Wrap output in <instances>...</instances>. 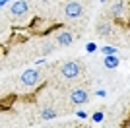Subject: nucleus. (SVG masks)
I'll use <instances>...</instances> for the list:
<instances>
[{"label": "nucleus", "mask_w": 130, "mask_h": 128, "mask_svg": "<svg viewBox=\"0 0 130 128\" xmlns=\"http://www.w3.org/2000/svg\"><path fill=\"white\" fill-rule=\"evenodd\" d=\"M105 16L111 21L126 23V21L130 20V4L126 0H111L109 6L105 8Z\"/></svg>", "instance_id": "f03ea898"}, {"label": "nucleus", "mask_w": 130, "mask_h": 128, "mask_svg": "<svg viewBox=\"0 0 130 128\" xmlns=\"http://www.w3.org/2000/svg\"><path fill=\"white\" fill-rule=\"evenodd\" d=\"M41 80H43V70L29 68L20 76V87L22 89H33V87H37L41 84Z\"/></svg>", "instance_id": "39448f33"}, {"label": "nucleus", "mask_w": 130, "mask_h": 128, "mask_svg": "<svg viewBox=\"0 0 130 128\" xmlns=\"http://www.w3.org/2000/svg\"><path fill=\"white\" fill-rule=\"evenodd\" d=\"M66 97H68L70 105L78 107V105H84V103L89 101V91H87V87H72Z\"/></svg>", "instance_id": "0eeeda50"}, {"label": "nucleus", "mask_w": 130, "mask_h": 128, "mask_svg": "<svg viewBox=\"0 0 130 128\" xmlns=\"http://www.w3.org/2000/svg\"><path fill=\"white\" fill-rule=\"evenodd\" d=\"M84 12H86L84 0H64L62 2V16L68 20H78L84 16Z\"/></svg>", "instance_id": "20e7f679"}, {"label": "nucleus", "mask_w": 130, "mask_h": 128, "mask_svg": "<svg viewBox=\"0 0 130 128\" xmlns=\"http://www.w3.org/2000/svg\"><path fill=\"white\" fill-rule=\"evenodd\" d=\"M86 70V64L82 62L80 58H70V60H64L60 62V68H58V78L62 82H76Z\"/></svg>", "instance_id": "f257e3e1"}, {"label": "nucleus", "mask_w": 130, "mask_h": 128, "mask_svg": "<svg viewBox=\"0 0 130 128\" xmlns=\"http://www.w3.org/2000/svg\"><path fill=\"white\" fill-rule=\"evenodd\" d=\"M107 128H113V126H107Z\"/></svg>", "instance_id": "f8f14e48"}, {"label": "nucleus", "mask_w": 130, "mask_h": 128, "mask_svg": "<svg viewBox=\"0 0 130 128\" xmlns=\"http://www.w3.org/2000/svg\"><path fill=\"white\" fill-rule=\"evenodd\" d=\"M39 47H41V54H51L54 49H56V43H54L53 37H51V39H43Z\"/></svg>", "instance_id": "1a4fd4ad"}, {"label": "nucleus", "mask_w": 130, "mask_h": 128, "mask_svg": "<svg viewBox=\"0 0 130 128\" xmlns=\"http://www.w3.org/2000/svg\"><path fill=\"white\" fill-rule=\"evenodd\" d=\"M56 113L58 111H54V107H45L43 111H41V115H39V118H41V120H49V118L56 117Z\"/></svg>", "instance_id": "9d476101"}, {"label": "nucleus", "mask_w": 130, "mask_h": 128, "mask_svg": "<svg viewBox=\"0 0 130 128\" xmlns=\"http://www.w3.org/2000/svg\"><path fill=\"white\" fill-rule=\"evenodd\" d=\"M29 10H31V4H29V0H16V2L10 6L8 14H10L14 20H20V18H25L27 14H29Z\"/></svg>", "instance_id": "6e6552de"}, {"label": "nucleus", "mask_w": 130, "mask_h": 128, "mask_svg": "<svg viewBox=\"0 0 130 128\" xmlns=\"http://www.w3.org/2000/svg\"><path fill=\"white\" fill-rule=\"evenodd\" d=\"M126 43H128V45H130V31L126 33Z\"/></svg>", "instance_id": "9b49d317"}, {"label": "nucleus", "mask_w": 130, "mask_h": 128, "mask_svg": "<svg viewBox=\"0 0 130 128\" xmlns=\"http://www.w3.org/2000/svg\"><path fill=\"white\" fill-rule=\"evenodd\" d=\"M53 41L56 43V47H70L72 43L76 41V35L72 29H66V27H60L53 33Z\"/></svg>", "instance_id": "423d86ee"}, {"label": "nucleus", "mask_w": 130, "mask_h": 128, "mask_svg": "<svg viewBox=\"0 0 130 128\" xmlns=\"http://www.w3.org/2000/svg\"><path fill=\"white\" fill-rule=\"evenodd\" d=\"M95 33L97 37L107 39V41H117V35H119V29L115 27V21H111L107 16L99 18L95 21Z\"/></svg>", "instance_id": "7ed1b4c3"}]
</instances>
